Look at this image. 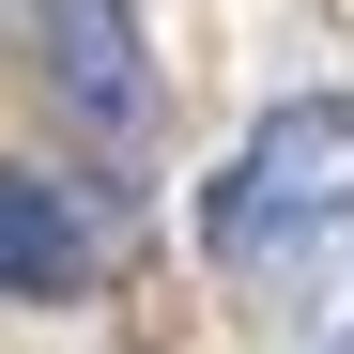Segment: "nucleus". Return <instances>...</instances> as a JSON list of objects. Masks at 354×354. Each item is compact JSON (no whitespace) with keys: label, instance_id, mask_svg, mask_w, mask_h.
<instances>
[{"label":"nucleus","instance_id":"f257e3e1","mask_svg":"<svg viewBox=\"0 0 354 354\" xmlns=\"http://www.w3.org/2000/svg\"><path fill=\"white\" fill-rule=\"evenodd\" d=\"M354 216V93H277L247 154L201 185V247L216 262H277L292 231H339Z\"/></svg>","mask_w":354,"mask_h":354},{"label":"nucleus","instance_id":"f03ea898","mask_svg":"<svg viewBox=\"0 0 354 354\" xmlns=\"http://www.w3.org/2000/svg\"><path fill=\"white\" fill-rule=\"evenodd\" d=\"M31 31H46V77H62L77 124H139V108H154V62H139V16H124V0H31Z\"/></svg>","mask_w":354,"mask_h":354},{"label":"nucleus","instance_id":"7ed1b4c3","mask_svg":"<svg viewBox=\"0 0 354 354\" xmlns=\"http://www.w3.org/2000/svg\"><path fill=\"white\" fill-rule=\"evenodd\" d=\"M0 292H16V308H62V292H93V216H77V185L0 169Z\"/></svg>","mask_w":354,"mask_h":354}]
</instances>
